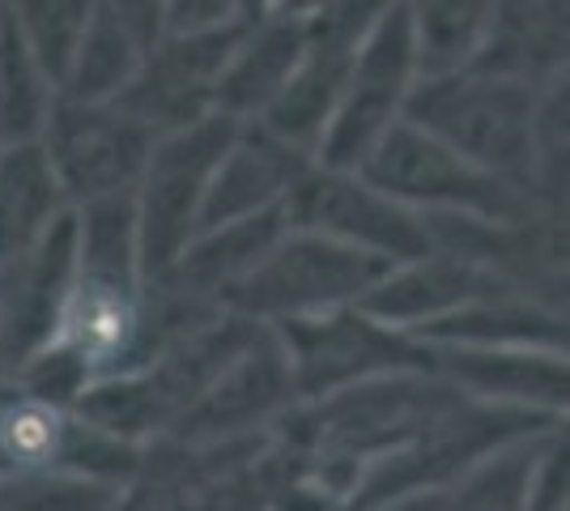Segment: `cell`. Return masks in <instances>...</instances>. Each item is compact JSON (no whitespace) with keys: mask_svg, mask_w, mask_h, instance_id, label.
Instances as JSON below:
<instances>
[{"mask_svg":"<svg viewBox=\"0 0 570 511\" xmlns=\"http://www.w3.org/2000/svg\"><path fill=\"white\" fill-rule=\"evenodd\" d=\"M256 328L261 324L238 320L230 312L200 320L163 341L137 371L86 389L72 414H81L90 426L119 443L149 448L184 422V414L200 401V392L214 384L217 371L235 358Z\"/></svg>","mask_w":570,"mask_h":511,"instance_id":"obj_1","label":"cell"},{"mask_svg":"<svg viewBox=\"0 0 570 511\" xmlns=\"http://www.w3.org/2000/svg\"><path fill=\"white\" fill-rule=\"evenodd\" d=\"M541 95H546V86L537 90V86H523L511 77L455 73L439 77V81H417L404 102V120L434 141H443L476 170L507 179L537 200Z\"/></svg>","mask_w":570,"mask_h":511,"instance_id":"obj_2","label":"cell"},{"mask_svg":"<svg viewBox=\"0 0 570 511\" xmlns=\"http://www.w3.org/2000/svg\"><path fill=\"white\" fill-rule=\"evenodd\" d=\"M357 175L422 218H469L485 226H507V230L558 222V214L541 209L523 188L476 170L473 163H464L460 154L426 137L409 120L396 124L371 149Z\"/></svg>","mask_w":570,"mask_h":511,"instance_id":"obj_3","label":"cell"},{"mask_svg":"<svg viewBox=\"0 0 570 511\" xmlns=\"http://www.w3.org/2000/svg\"><path fill=\"white\" fill-rule=\"evenodd\" d=\"M238 128L243 124L214 111V116L154 141L141 179L132 188L145 282H158L184 256V247L196 239L214 170L226 158V149L235 146Z\"/></svg>","mask_w":570,"mask_h":511,"instance_id":"obj_4","label":"cell"},{"mask_svg":"<svg viewBox=\"0 0 570 511\" xmlns=\"http://www.w3.org/2000/svg\"><path fill=\"white\" fill-rule=\"evenodd\" d=\"M383 273V261H371L354 247H341L307 230H285L282 244L230 291L226 312L261 328L328 316L341 307H357Z\"/></svg>","mask_w":570,"mask_h":511,"instance_id":"obj_5","label":"cell"},{"mask_svg":"<svg viewBox=\"0 0 570 511\" xmlns=\"http://www.w3.org/2000/svg\"><path fill=\"white\" fill-rule=\"evenodd\" d=\"M413 86H417V69H413V39H409V4H383L380 18L357 43L341 102L311 163L357 175L371 149L404 120V102L413 95Z\"/></svg>","mask_w":570,"mask_h":511,"instance_id":"obj_6","label":"cell"},{"mask_svg":"<svg viewBox=\"0 0 570 511\" xmlns=\"http://www.w3.org/2000/svg\"><path fill=\"white\" fill-rule=\"evenodd\" d=\"M268 333L282 345L298 405L324 401L333 392H345L366 380H383V375H409V371L430 375L426 345L375 324L362 307H341V312L311 320H285V324H273Z\"/></svg>","mask_w":570,"mask_h":511,"instance_id":"obj_7","label":"cell"},{"mask_svg":"<svg viewBox=\"0 0 570 511\" xmlns=\"http://www.w3.org/2000/svg\"><path fill=\"white\" fill-rule=\"evenodd\" d=\"M289 230H307L341 247H354L387 268L422 261L430 252L426 218L371 188L362 175L324 170L311 163L285 196Z\"/></svg>","mask_w":570,"mask_h":511,"instance_id":"obj_8","label":"cell"},{"mask_svg":"<svg viewBox=\"0 0 570 511\" xmlns=\"http://www.w3.org/2000/svg\"><path fill=\"white\" fill-rule=\"evenodd\" d=\"M383 4H307V39L294 73L277 102L264 111L256 128L303 158H315V146L333 120L345 77L357 56L362 35L380 18Z\"/></svg>","mask_w":570,"mask_h":511,"instance_id":"obj_9","label":"cell"},{"mask_svg":"<svg viewBox=\"0 0 570 511\" xmlns=\"http://www.w3.org/2000/svg\"><path fill=\"white\" fill-rule=\"evenodd\" d=\"M154 132H145L116 102H65L56 98V111L43 132V154L69 209H86L111 196H132L154 149Z\"/></svg>","mask_w":570,"mask_h":511,"instance_id":"obj_10","label":"cell"},{"mask_svg":"<svg viewBox=\"0 0 570 511\" xmlns=\"http://www.w3.org/2000/svg\"><path fill=\"white\" fill-rule=\"evenodd\" d=\"M294 405H298V396H294V380H289L282 345L268 328H256L167 439L184 443V448H217V443L261 439L273 435V426Z\"/></svg>","mask_w":570,"mask_h":511,"instance_id":"obj_11","label":"cell"},{"mask_svg":"<svg viewBox=\"0 0 570 511\" xmlns=\"http://www.w3.org/2000/svg\"><path fill=\"white\" fill-rule=\"evenodd\" d=\"M252 9H256V0H247L235 26L214 30V35H184V39L163 35L145 51L141 69L132 77V86L119 95L116 107L128 111L154 137H167V132H179L188 124L214 116L217 81L226 73V60H230Z\"/></svg>","mask_w":570,"mask_h":511,"instance_id":"obj_12","label":"cell"},{"mask_svg":"<svg viewBox=\"0 0 570 511\" xmlns=\"http://www.w3.org/2000/svg\"><path fill=\"white\" fill-rule=\"evenodd\" d=\"M77 286V218L72 209L39 244L0 265V392L60 328Z\"/></svg>","mask_w":570,"mask_h":511,"instance_id":"obj_13","label":"cell"},{"mask_svg":"<svg viewBox=\"0 0 570 511\" xmlns=\"http://www.w3.org/2000/svg\"><path fill=\"white\" fill-rule=\"evenodd\" d=\"M507 291H523V286H515L502 268L485 265L476 256L430 247L422 261L387 268L357 307L383 328L417 337V333L434 328L439 320H448L455 312L481 303V298H494V294Z\"/></svg>","mask_w":570,"mask_h":511,"instance_id":"obj_14","label":"cell"},{"mask_svg":"<svg viewBox=\"0 0 570 511\" xmlns=\"http://www.w3.org/2000/svg\"><path fill=\"white\" fill-rule=\"evenodd\" d=\"M430 375L476 405H499L520 414L562 417L570 405L567 354L549 350H460V345H426Z\"/></svg>","mask_w":570,"mask_h":511,"instance_id":"obj_15","label":"cell"},{"mask_svg":"<svg viewBox=\"0 0 570 511\" xmlns=\"http://www.w3.org/2000/svg\"><path fill=\"white\" fill-rule=\"evenodd\" d=\"M307 39V4H256L217 81L214 111L235 124H256L277 102Z\"/></svg>","mask_w":570,"mask_h":511,"instance_id":"obj_16","label":"cell"},{"mask_svg":"<svg viewBox=\"0 0 570 511\" xmlns=\"http://www.w3.org/2000/svg\"><path fill=\"white\" fill-rule=\"evenodd\" d=\"M163 39V0H107L90 9L81 48L60 86L65 102H119L145 51Z\"/></svg>","mask_w":570,"mask_h":511,"instance_id":"obj_17","label":"cell"},{"mask_svg":"<svg viewBox=\"0 0 570 511\" xmlns=\"http://www.w3.org/2000/svg\"><path fill=\"white\" fill-rule=\"evenodd\" d=\"M289 230L285 218V205L277 209H264L256 218L230 222V226H217V230H200L184 256L149 286H163V291L188 298L196 307H209V312H226V298L238 282L261 265L273 247L282 244V235Z\"/></svg>","mask_w":570,"mask_h":511,"instance_id":"obj_18","label":"cell"},{"mask_svg":"<svg viewBox=\"0 0 570 511\" xmlns=\"http://www.w3.org/2000/svg\"><path fill=\"white\" fill-rule=\"evenodd\" d=\"M307 167L311 158L294 154L282 141H273L256 124H243L235 146L226 149V158L214 170V184H209V196H205V214H200V230H217V226L256 218L264 209L285 205L289 188L298 184V175Z\"/></svg>","mask_w":570,"mask_h":511,"instance_id":"obj_19","label":"cell"},{"mask_svg":"<svg viewBox=\"0 0 570 511\" xmlns=\"http://www.w3.org/2000/svg\"><path fill=\"white\" fill-rule=\"evenodd\" d=\"M422 345H460V350H549L567 354V307H553L537 294L507 291L439 320L417 333Z\"/></svg>","mask_w":570,"mask_h":511,"instance_id":"obj_20","label":"cell"},{"mask_svg":"<svg viewBox=\"0 0 570 511\" xmlns=\"http://www.w3.org/2000/svg\"><path fill=\"white\" fill-rule=\"evenodd\" d=\"M469 73L511 77L537 90L567 77V4H494Z\"/></svg>","mask_w":570,"mask_h":511,"instance_id":"obj_21","label":"cell"},{"mask_svg":"<svg viewBox=\"0 0 570 511\" xmlns=\"http://www.w3.org/2000/svg\"><path fill=\"white\" fill-rule=\"evenodd\" d=\"M69 214L43 146L0 149V265L39 244Z\"/></svg>","mask_w":570,"mask_h":511,"instance_id":"obj_22","label":"cell"},{"mask_svg":"<svg viewBox=\"0 0 570 511\" xmlns=\"http://www.w3.org/2000/svg\"><path fill=\"white\" fill-rule=\"evenodd\" d=\"M490 13H494V4H476V0L409 4V39H413L417 81L469 73L485 43Z\"/></svg>","mask_w":570,"mask_h":511,"instance_id":"obj_23","label":"cell"},{"mask_svg":"<svg viewBox=\"0 0 570 511\" xmlns=\"http://www.w3.org/2000/svg\"><path fill=\"white\" fill-rule=\"evenodd\" d=\"M56 86L26 51L9 4H0V149L39 146L56 111Z\"/></svg>","mask_w":570,"mask_h":511,"instance_id":"obj_24","label":"cell"},{"mask_svg":"<svg viewBox=\"0 0 570 511\" xmlns=\"http://www.w3.org/2000/svg\"><path fill=\"white\" fill-rule=\"evenodd\" d=\"M553 435L558 431L520 439V443L499 448L494 456L476 461L469 473H460L452 487L443 490V511H528L532 473H537V461H541V448Z\"/></svg>","mask_w":570,"mask_h":511,"instance_id":"obj_25","label":"cell"},{"mask_svg":"<svg viewBox=\"0 0 570 511\" xmlns=\"http://www.w3.org/2000/svg\"><path fill=\"white\" fill-rule=\"evenodd\" d=\"M90 9H95V0H22V4H9V18L18 26L26 51L48 73L56 95L69 77L72 56L81 48Z\"/></svg>","mask_w":570,"mask_h":511,"instance_id":"obj_26","label":"cell"},{"mask_svg":"<svg viewBox=\"0 0 570 511\" xmlns=\"http://www.w3.org/2000/svg\"><path fill=\"white\" fill-rule=\"evenodd\" d=\"M119 490L81 482L69 473H30L4 469L0 473V511H111Z\"/></svg>","mask_w":570,"mask_h":511,"instance_id":"obj_27","label":"cell"},{"mask_svg":"<svg viewBox=\"0 0 570 511\" xmlns=\"http://www.w3.org/2000/svg\"><path fill=\"white\" fill-rule=\"evenodd\" d=\"M247 4L238 0H175V4H163V35H214V30H226L243 18Z\"/></svg>","mask_w":570,"mask_h":511,"instance_id":"obj_28","label":"cell"},{"mask_svg":"<svg viewBox=\"0 0 570 511\" xmlns=\"http://www.w3.org/2000/svg\"><path fill=\"white\" fill-rule=\"evenodd\" d=\"M362 511H443V494H401V499H387V503Z\"/></svg>","mask_w":570,"mask_h":511,"instance_id":"obj_29","label":"cell"},{"mask_svg":"<svg viewBox=\"0 0 570 511\" xmlns=\"http://www.w3.org/2000/svg\"><path fill=\"white\" fill-rule=\"evenodd\" d=\"M0 396H4V392H0Z\"/></svg>","mask_w":570,"mask_h":511,"instance_id":"obj_30","label":"cell"}]
</instances>
